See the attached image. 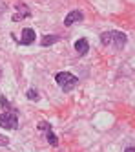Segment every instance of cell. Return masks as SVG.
<instances>
[{"label": "cell", "mask_w": 135, "mask_h": 152, "mask_svg": "<svg viewBox=\"0 0 135 152\" xmlns=\"http://www.w3.org/2000/svg\"><path fill=\"white\" fill-rule=\"evenodd\" d=\"M126 40H128V37L122 33V31H104V33L100 35L102 46H111L117 51H120L126 46Z\"/></svg>", "instance_id": "1"}, {"label": "cell", "mask_w": 135, "mask_h": 152, "mask_svg": "<svg viewBox=\"0 0 135 152\" xmlns=\"http://www.w3.org/2000/svg\"><path fill=\"white\" fill-rule=\"evenodd\" d=\"M55 81H57V84L60 86V88L64 90V92H70L73 86L77 84V77L73 73H70V72H59L57 75H55Z\"/></svg>", "instance_id": "2"}, {"label": "cell", "mask_w": 135, "mask_h": 152, "mask_svg": "<svg viewBox=\"0 0 135 152\" xmlns=\"http://www.w3.org/2000/svg\"><path fill=\"white\" fill-rule=\"evenodd\" d=\"M0 126L7 130H17L18 128V117L15 112H6L0 114Z\"/></svg>", "instance_id": "3"}, {"label": "cell", "mask_w": 135, "mask_h": 152, "mask_svg": "<svg viewBox=\"0 0 135 152\" xmlns=\"http://www.w3.org/2000/svg\"><path fill=\"white\" fill-rule=\"evenodd\" d=\"M35 42V29L31 28H26L22 31V37H20V44L22 46H28V44H33Z\"/></svg>", "instance_id": "4"}, {"label": "cell", "mask_w": 135, "mask_h": 152, "mask_svg": "<svg viewBox=\"0 0 135 152\" xmlns=\"http://www.w3.org/2000/svg\"><path fill=\"white\" fill-rule=\"evenodd\" d=\"M82 18H84V15H82L81 11H71V13L66 15L64 24H66V26H71V24H75V22H81Z\"/></svg>", "instance_id": "5"}, {"label": "cell", "mask_w": 135, "mask_h": 152, "mask_svg": "<svg viewBox=\"0 0 135 152\" xmlns=\"http://www.w3.org/2000/svg\"><path fill=\"white\" fill-rule=\"evenodd\" d=\"M17 9H18V13L13 17V20H15V22H18V20H22L24 17H29V15H31L29 7H28L26 4H17Z\"/></svg>", "instance_id": "6"}, {"label": "cell", "mask_w": 135, "mask_h": 152, "mask_svg": "<svg viewBox=\"0 0 135 152\" xmlns=\"http://www.w3.org/2000/svg\"><path fill=\"white\" fill-rule=\"evenodd\" d=\"M75 50H77V53H78V55H84V53L89 50V46H88V40H86V39H78V40L75 42Z\"/></svg>", "instance_id": "7"}, {"label": "cell", "mask_w": 135, "mask_h": 152, "mask_svg": "<svg viewBox=\"0 0 135 152\" xmlns=\"http://www.w3.org/2000/svg\"><path fill=\"white\" fill-rule=\"evenodd\" d=\"M57 40H60V35H55V33H51V35H44L40 44H42V46H51V44H55Z\"/></svg>", "instance_id": "8"}, {"label": "cell", "mask_w": 135, "mask_h": 152, "mask_svg": "<svg viewBox=\"0 0 135 152\" xmlns=\"http://www.w3.org/2000/svg\"><path fill=\"white\" fill-rule=\"evenodd\" d=\"M44 132H46V136H48V141H49V145H51V147H57V145H59V137L53 134L51 126H49L48 130H44Z\"/></svg>", "instance_id": "9"}, {"label": "cell", "mask_w": 135, "mask_h": 152, "mask_svg": "<svg viewBox=\"0 0 135 152\" xmlns=\"http://www.w3.org/2000/svg\"><path fill=\"white\" fill-rule=\"evenodd\" d=\"M26 95H28V97H29V99H31V101H38V92H37V90H35V88H29V90H28V94H26Z\"/></svg>", "instance_id": "10"}, {"label": "cell", "mask_w": 135, "mask_h": 152, "mask_svg": "<svg viewBox=\"0 0 135 152\" xmlns=\"http://www.w3.org/2000/svg\"><path fill=\"white\" fill-rule=\"evenodd\" d=\"M6 145H9V137L0 134V147H6Z\"/></svg>", "instance_id": "11"}, {"label": "cell", "mask_w": 135, "mask_h": 152, "mask_svg": "<svg viewBox=\"0 0 135 152\" xmlns=\"http://www.w3.org/2000/svg\"><path fill=\"white\" fill-rule=\"evenodd\" d=\"M124 152H135V147H128V148H126Z\"/></svg>", "instance_id": "12"}, {"label": "cell", "mask_w": 135, "mask_h": 152, "mask_svg": "<svg viewBox=\"0 0 135 152\" xmlns=\"http://www.w3.org/2000/svg\"><path fill=\"white\" fill-rule=\"evenodd\" d=\"M0 81H2V68H0Z\"/></svg>", "instance_id": "13"}]
</instances>
